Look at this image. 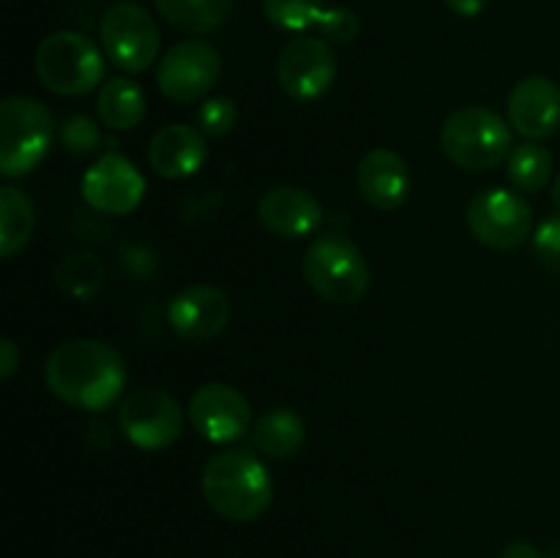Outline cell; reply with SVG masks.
<instances>
[{"label":"cell","instance_id":"obj_14","mask_svg":"<svg viewBox=\"0 0 560 558\" xmlns=\"http://www.w3.org/2000/svg\"><path fill=\"white\" fill-rule=\"evenodd\" d=\"M233 306L224 290L213 284H189L173 295L167 323L184 342H208L228 328Z\"/></svg>","mask_w":560,"mask_h":558},{"label":"cell","instance_id":"obj_7","mask_svg":"<svg viewBox=\"0 0 560 558\" xmlns=\"http://www.w3.org/2000/svg\"><path fill=\"white\" fill-rule=\"evenodd\" d=\"M102 49L113 66L129 74H142L159 60V27L153 16L137 3H115L104 11L98 25Z\"/></svg>","mask_w":560,"mask_h":558},{"label":"cell","instance_id":"obj_16","mask_svg":"<svg viewBox=\"0 0 560 558\" xmlns=\"http://www.w3.org/2000/svg\"><path fill=\"white\" fill-rule=\"evenodd\" d=\"M257 219L268 233L288 241L315 235L326 222L320 200L299 186H273L257 202Z\"/></svg>","mask_w":560,"mask_h":558},{"label":"cell","instance_id":"obj_18","mask_svg":"<svg viewBox=\"0 0 560 558\" xmlns=\"http://www.w3.org/2000/svg\"><path fill=\"white\" fill-rule=\"evenodd\" d=\"M208 146L206 135L195 126L170 124L151 137L148 164L156 175L167 181H180L195 175L206 164Z\"/></svg>","mask_w":560,"mask_h":558},{"label":"cell","instance_id":"obj_13","mask_svg":"<svg viewBox=\"0 0 560 558\" xmlns=\"http://www.w3.org/2000/svg\"><path fill=\"white\" fill-rule=\"evenodd\" d=\"M189 421L208 443H235L252 432V405L230 383H206L189 399Z\"/></svg>","mask_w":560,"mask_h":558},{"label":"cell","instance_id":"obj_10","mask_svg":"<svg viewBox=\"0 0 560 558\" xmlns=\"http://www.w3.org/2000/svg\"><path fill=\"white\" fill-rule=\"evenodd\" d=\"M222 74V55L202 38H184L164 53L156 66V85L164 98L191 104L206 98Z\"/></svg>","mask_w":560,"mask_h":558},{"label":"cell","instance_id":"obj_3","mask_svg":"<svg viewBox=\"0 0 560 558\" xmlns=\"http://www.w3.org/2000/svg\"><path fill=\"white\" fill-rule=\"evenodd\" d=\"M441 151L452 164L468 173H487L503 164L512 153V126L495 109L468 104L443 120Z\"/></svg>","mask_w":560,"mask_h":558},{"label":"cell","instance_id":"obj_1","mask_svg":"<svg viewBox=\"0 0 560 558\" xmlns=\"http://www.w3.org/2000/svg\"><path fill=\"white\" fill-rule=\"evenodd\" d=\"M44 381L60 403L80 410H104L126 388L124 356L93 337L60 342L44 364Z\"/></svg>","mask_w":560,"mask_h":558},{"label":"cell","instance_id":"obj_4","mask_svg":"<svg viewBox=\"0 0 560 558\" xmlns=\"http://www.w3.org/2000/svg\"><path fill=\"white\" fill-rule=\"evenodd\" d=\"M104 49L80 31H55L36 47V77L55 96H85L104 82Z\"/></svg>","mask_w":560,"mask_h":558},{"label":"cell","instance_id":"obj_6","mask_svg":"<svg viewBox=\"0 0 560 558\" xmlns=\"http://www.w3.org/2000/svg\"><path fill=\"white\" fill-rule=\"evenodd\" d=\"M55 124L38 98L9 96L0 104V173L22 178L47 159Z\"/></svg>","mask_w":560,"mask_h":558},{"label":"cell","instance_id":"obj_20","mask_svg":"<svg viewBox=\"0 0 560 558\" xmlns=\"http://www.w3.org/2000/svg\"><path fill=\"white\" fill-rule=\"evenodd\" d=\"M306 441V427L290 408H271L252 427V446L271 460H288L301 452Z\"/></svg>","mask_w":560,"mask_h":558},{"label":"cell","instance_id":"obj_15","mask_svg":"<svg viewBox=\"0 0 560 558\" xmlns=\"http://www.w3.org/2000/svg\"><path fill=\"white\" fill-rule=\"evenodd\" d=\"M506 120L525 140L539 142L560 129V85L545 74L523 77L506 102Z\"/></svg>","mask_w":560,"mask_h":558},{"label":"cell","instance_id":"obj_9","mask_svg":"<svg viewBox=\"0 0 560 558\" xmlns=\"http://www.w3.org/2000/svg\"><path fill=\"white\" fill-rule=\"evenodd\" d=\"M184 410L178 399L156 386H142L126 394L118 408V427L129 443L145 452L173 446L184 432Z\"/></svg>","mask_w":560,"mask_h":558},{"label":"cell","instance_id":"obj_26","mask_svg":"<svg viewBox=\"0 0 560 558\" xmlns=\"http://www.w3.org/2000/svg\"><path fill=\"white\" fill-rule=\"evenodd\" d=\"M238 107L230 96H211L197 107V129L206 137H224L235 129Z\"/></svg>","mask_w":560,"mask_h":558},{"label":"cell","instance_id":"obj_31","mask_svg":"<svg viewBox=\"0 0 560 558\" xmlns=\"http://www.w3.org/2000/svg\"><path fill=\"white\" fill-rule=\"evenodd\" d=\"M501 558H545V556H541L530 542H512V545L503 547Z\"/></svg>","mask_w":560,"mask_h":558},{"label":"cell","instance_id":"obj_23","mask_svg":"<svg viewBox=\"0 0 560 558\" xmlns=\"http://www.w3.org/2000/svg\"><path fill=\"white\" fill-rule=\"evenodd\" d=\"M506 175L520 191H541L552 178V153L541 142H523L506 159Z\"/></svg>","mask_w":560,"mask_h":558},{"label":"cell","instance_id":"obj_29","mask_svg":"<svg viewBox=\"0 0 560 558\" xmlns=\"http://www.w3.org/2000/svg\"><path fill=\"white\" fill-rule=\"evenodd\" d=\"M20 367V348L14 345V339L3 337L0 339V377H11Z\"/></svg>","mask_w":560,"mask_h":558},{"label":"cell","instance_id":"obj_22","mask_svg":"<svg viewBox=\"0 0 560 558\" xmlns=\"http://www.w3.org/2000/svg\"><path fill=\"white\" fill-rule=\"evenodd\" d=\"M36 228V208L31 197L16 186L0 189V257L9 260L31 241Z\"/></svg>","mask_w":560,"mask_h":558},{"label":"cell","instance_id":"obj_5","mask_svg":"<svg viewBox=\"0 0 560 558\" xmlns=\"http://www.w3.org/2000/svg\"><path fill=\"white\" fill-rule=\"evenodd\" d=\"M306 284L331 304H355L372 282L364 252L345 233H323L306 249L301 263Z\"/></svg>","mask_w":560,"mask_h":558},{"label":"cell","instance_id":"obj_19","mask_svg":"<svg viewBox=\"0 0 560 558\" xmlns=\"http://www.w3.org/2000/svg\"><path fill=\"white\" fill-rule=\"evenodd\" d=\"M96 113L102 124L113 131H131L145 120V91L131 77H109L102 82L96 98Z\"/></svg>","mask_w":560,"mask_h":558},{"label":"cell","instance_id":"obj_25","mask_svg":"<svg viewBox=\"0 0 560 558\" xmlns=\"http://www.w3.org/2000/svg\"><path fill=\"white\" fill-rule=\"evenodd\" d=\"M58 140L71 156H93L102 148V131L88 115H66L58 126Z\"/></svg>","mask_w":560,"mask_h":558},{"label":"cell","instance_id":"obj_24","mask_svg":"<svg viewBox=\"0 0 560 558\" xmlns=\"http://www.w3.org/2000/svg\"><path fill=\"white\" fill-rule=\"evenodd\" d=\"M326 0H262V14L273 27L290 33H304L317 27L326 14Z\"/></svg>","mask_w":560,"mask_h":558},{"label":"cell","instance_id":"obj_12","mask_svg":"<svg viewBox=\"0 0 560 558\" xmlns=\"http://www.w3.org/2000/svg\"><path fill=\"white\" fill-rule=\"evenodd\" d=\"M80 191L93 211L126 217L145 197V178L124 153L107 151L85 170Z\"/></svg>","mask_w":560,"mask_h":558},{"label":"cell","instance_id":"obj_2","mask_svg":"<svg viewBox=\"0 0 560 558\" xmlns=\"http://www.w3.org/2000/svg\"><path fill=\"white\" fill-rule=\"evenodd\" d=\"M202 498L219 518L230 523H252L273 498V481L260 457L244 449L213 454L202 468Z\"/></svg>","mask_w":560,"mask_h":558},{"label":"cell","instance_id":"obj_17","mask_svg":"<svg viewBox=\"0 0 560 558\" xmlns=\"http://www.w3.org/2000/svg\"><path fill=\"white\" fill-rule=\"evenodd\" d=\"M410 167L392 148H372L355 167V186L375 211H397L410 195Z\"/></svg>","mask_w":560,"mask_h":558},{"label":"cell","instance_id":"obj_33","mask_svg":"<svg viewBox=\"0 0 560 558\" xmlns=\"http://www.w3.org/2000/svg\"><path fill=\"white\" fill-rule=\"evenodd\" d=\"M547 558H560V553H552V556H547Z\"/></svg>","mask_w":560,"mask_h":558},{"label":"cell","instance_id":"obj_21","mask_svg":"<svg viewBox=\"0 0 560 558\" xmlns=\"http://www.w3.org/2000/svg\"><path fill=\"white\" fill-rule=\"evenodd\" d=\"M153 3L170 25L195 36L222 27L235 9V0H153Z\"/></svg>","mask_w":560,"mask_h":558},{"label":"cell","instance_id":"obj_27","mask_svg":"<svg viewBox=\"0 0 560 558\" xmlns=\"http://www.w3.org/2000/svg\"><path fill=\"white\" fill-rule=\"evenodd\" d=\"M317 33H320L323 42L328 44H350L359 38L361 33V20L355 11L342 9V5H331L326 9V14L317 22Z\"/></svg>","mask_w":560,"mask_h":558},{"label":"cell","instance_id":"obj_32","mask_svg":"<svg viewBox=\"0 0 560 558\" xmlns=\"http://www.w3.org/2000/svg\"><path fill=\"white\" fill-rule=\"evenodd\" d=\"M550 195H552V206H556L558 213H560V173L556 175V178H552V191H550Z\"/></svg>","mask_w":560,"mask_h":558},{"label":"cell","instance_id":"obj_30","mask_svg":"<svg viewBox=\"0 0 560 558\" xmlns=\"http://www.w3.org/2000/svg\"><path fill=\"white\" fill-rule=\"evenodd\" d=\"M487 0H446L448 11L457 16H476L485 11Z\"/></svg>","mask_w":560,"mask_h":558},{"label":"cell","instance_id":"obj_28","mask_svg":"<svg viewBox=\"0 0 560 558\" xmlns=\"http://www.w3.org/2000/svg\"><path fill=\"white\" fill-rule=\"evenodd\" d=\"M534 255L547 271L560 274V217L547 219L534 233Z\"/></svg>","mask_w":560,"mask_h":558},{"label":"cell","instance_id":"obj_8","mask_svg":"<svg viewBox=\"0 0 560 558\" xmlns=\"http://www.w3.org/2000/svg\"><path fill=\"white\" fill-rule=\"evenodd\" d=\"M470 235L479 244L490 249L506 252L517 249L530 239L534 228V211L523 195L503 186H490V189L474 195L465 211Z\"/></svg>","mask_w":560,"mask_h":558},{"label":"cell","instance_id":"obj_11","mask_svg":"<svg viewBox=\"0 0 560 558\" xmlns=\"http://www.w3.org/2000/svg\"><path fill=\"white\" fill-rule=\"evenodd\" d=\"M337 80V58L320 36H299L277 55V82L293 102H315L331 91Z\"/></svg>","mask_w":560,"mask_h":558}]
</instances>
